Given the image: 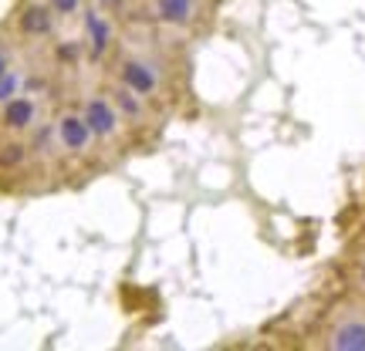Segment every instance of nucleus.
<instances>
[{
    "label": "nucleus",
    "mask_w": 365,
    "mask_h": 351,
    "mask_svg": "<svg viewBox=\"0 0 365 351\" xmlns=\"http://www.w3.org/2000/svg\"><path fill=\"white\" fill-rule=\"evenodd\" d=\"M115 81H122L129 91H135L139 98L145 102H163L166 98V75L163 68L145 58V54H135V51H122L115 58Z\"/></svg>",
    "instance_id": "nucleus-1"
},
{
    "label": "nucleus",
    "mask_w": 365,
    "mask_h": 351,
    "mask_svg": "<svg viewBox=\"0 0 365 351\" xmlns=\"http://www.w3.org/2000/svg\"><path fill=\"white\" fill-rule=\"evenodd\" d=\"M78 112L85 115L88 129L95 132L98 145H118L122 142V135H125V122H122V115H118V108L112 105L108 91H88V95L81 98Z\"/></svg>",
    "instance_id": "nucleus-2"
},
{
    "label": "nucleus",
    "mask_w": 365,
    "mask_h": 351,
    "mask_svg": "<svg viewBox=\"0 0 365 351\" xmlns=\"http://www.w3.org/2000/svg\"><path fill=\"white\" fill-rule=\"evenodd\" d=\"M81 31H85V44H88L91 61H108L118 51V27L112 21V14L102 11L95 0L85 4L81 11Z\"/></svg>",
    "instance_id": "nucleus-3"
},
{
    "label": "nucleus",
    "mask_w": 365,
    "mask_h": 351,
    "mask_svg": "<svg viewBox=\"0 0 365 351\" xmlns=\"http://www.w3.org/2000/svg\"><path fill=\"white\" fill-rule=\"evenodd\" d=\"M54 142H58V149L65 156L88 159L95 152L98 139H95V132L88 129V122H85V115H81L78 108H65L61 115L54 118Z\"/></svg>",
    "instance_id": "nucleus-4"
},
{
    "label": "nucleus",
    "mask_w": 365,
    "mask_h": 351,
    "mask_svg": "<svg viewBox=\"0 0 365 351\" xmlns=\"http://www.w3.org/2000/svg\"><path fill=\"white\" fill-rule=\"evenodd\" d=\"M58 14L48 0H27L21 14H17V31H21V38H31V41H44L51 38L54 31H58Z\"/></svg>",
    "instance_id": "nucleus-5"
},
{
    "label": "nucleus",
    "mask_w": 365,
    "mask_h": 351,
    "mask_svg": "<svg viewBox=\"0 0 365 351\" xmlns=\"http://www.w3.org/2000/svg\"><path fill=\"white\" fill-rule=\"evenodd\" d=\"M203 14V0H149V17L163 27L186 31L193 27Z\"/></svg>",
    "instance_id": "nucleus-6"
},
{
    "label": "nucleus",
    "mask_w": 365,
    "mask_h": 351,
    "mask_svg": "<svg viewBox=\"0 0 365 351\" xmlns=\"http://www.w3.org/2000/svg\"><path fill=\"white\" fill-rule=\"evenodd\" d=\"M38 115H41V108H38V98H31V95H14L11 102H4L0 105V125L7 132H31L34 125H38Z\"/></svg>",
    "instance_id": "nucleus-7"
},
{
    "label": "nucleus",
    "mask_w": 365,
    "mask_h": 351,
    "mask_svg": "<svg viewBox=\"0 0 365 351\" xmlns=\"http://www.w3.org/2000/svg\"><path fill=\"white\" fill-rule=\"evenodd\" d=\"M108 98H112V105L118 108V115H122V122H125V129H143V125H149V105L145 98H139L135 91H129L122 81H112L108 85Z\"/></svg>",
    "instance_id": "nucleus-8"
},
{
    "label": "nucleus",
    "mask_w": 365,
    "mask_h": 351,
    "mask_svg": "<svg viewBox=\"0 0 365 351\" xmlns=\"http://www.w3.org/2000/svg\"><path fill=\"white\" fill-rule=\"evenodd\" d=\"M325 345L335 351H365V318L349 314V318L335 321L331 331H328Z\"/></svg>",
    "instance_id": "nucleus-9"
},
{
    "label": "nucleus",
    "mask_w": 365,
    "mask_h": 351,
    "mask_svg": "<svg viewBox=\"0 0 365 351\" xmlns=\"http://www.w3.org/2000/svg\"><path fill=\"white\" fill-rule=\"evenodd\" d=\"M31 159V145L21 139H4L0 142V172H17L27 166Z\"/></svg>",
    "instance_id": "nucleus-10"
},
{
    "label": "nucleus",
    "mask_w": 365,
    "mask_h": 351,
    "mask_svg": "<svg viewBox=\"0 0 365 351\" xmlns=\"http://www.w3.org/2000/svg\"><path fill=\"white\" fill-rule=\"evenodd\" d=\"M21 91H24V75H21V71H4V75H0V105L4 102H11L14 95H21Z\"/></svg>",
    "instance_id": "nucleus-11"
},
{
    "label": "nucleus",
    "mask_w": 365,
    "mask_h": 351,
    "mask_svg": "<svg viewBox=\"0 0 365 351\" xmlns=\"http://www.w3.org/2000/svg\"><path fill=\"white\" fill-rule=\"evenodd\" d=\"M54 7V14L61 17V21H71V17H81L85 11V0H48Z\"/></svg>",
    "instance_id": "nucleus-12"
},
{
    "label": "nucleus",
    "mask_w": 365,
    "mask_h": 351,
    "mask_svg": "<svg viewBox=\"0 0 365 351\" xmlns=\"http://www.w3.org/2000/svg\"><path fill=\"white\" fill-rule=\"evenodd\" d=\"M95 4H98V7H102V11H125V4H129V0H95Z\"/></svg>",
    "instance_id": "nucleus-13"
},
{
    "label": "nucleus",
    "mask_w": 365,
    "mask_h": 351,
    "mask_svg": "<svg viewBox=\"0 0 365 351\" xmlns=\"http://www.w3.org/2000/svg\"><path fill=\"white\" fill-rule=\"evenodd\" d=\"M4 71H11V51L0 44V75H4Z\"/></svg>",
    "instance_id": "nucleus-14"
},
{
    "label": "nucleus",
    "mask_w": 365,
    "mask_h": 351,
    "mask_svg": "<svg viewBox=\"0 0 365 351\" xmlns=\"http://www.w3.org/2000/svg\"><path fill=\"white\" fill-rule=\"evenodd\" d=\"M359 284L365 287V263H362V271H359Z\"/></svg>",
    "instance_id": "nucleus-15"
}]
</instances>
